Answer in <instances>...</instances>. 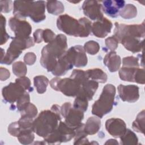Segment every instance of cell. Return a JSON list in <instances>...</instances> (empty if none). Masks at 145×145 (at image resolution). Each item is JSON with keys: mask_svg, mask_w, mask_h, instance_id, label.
<instances>
[{"mask_svg": "<svg viewBox=\"0 0 145 145\" xmlns=\"http://www.w3.org/2000/svg\"><path fill=\"white\" fill-rule=\"evenodd\" d=\"M114 36L128 50L137 53L143 47L144 23L139 25H125L115 23Z\"/></svg>", "mask_w": 145, "mask_h": 145, "instance_id": "obj_1", "label": "cell"}, {"mask_svg": "<svg viewBox=\"0 0 145 145\" xmlns=\"http://www.w3.org/2000/svg\"><path fill=\"white\" fill-rule=\"evenodd\" d=\"M67 49V39L59 34L44 46L41 51L40 63L48 71H52L57 62L65 53Z\"/></svg>", "mask_w": 145, "mask_h": 145, "instance_id": "obj_2", "label": "cell"}, {"mask_svg": "<svg viewBox=\"0 0 145 145\" xmlns=\"http://www.w3.org/2000/svg\"><path fill=\"white\" fill-rule=\"evenodd\" d=\"M61 108L57 104L53 105L51 110L41 112L38 117L33 121L32 129L38 135L45 138L54 131L61 121Z\"/></svg>", "mask_w": 145, "mask_h": 145, "instance_id": "obj_3", "label": "cell"}, {"mask_svg": "<svg viewBox=\"0 0 145 145\" xmlns=\"http://www.w3.org/2000/svg\"><path fill=\"white\" fill-rule=\"evenodd\" d=\"M58 28L65 33L75 37H87L91 32L90 20L85 18L78 20L68 15H62L57 20Z\"/></svg>", "mask_w": 145, "mask_h": 145, "instance_id": "obj_4", "label": "cell"}, {"mask_svg": "<svg viewBox=\"0 0 145 145\" xmlns=\"http://www.w3.org/2000/svg\"><path fill=\"white\" fill-rule=\"evenodd\" d=\"M45 2L44 1L14 2L13 14L19 19L29 16L33 22L39 23L45 19Z\"/></svg>", "mask_w": 145, "mask_h": 145, "instance_id": "obj_5", "label": "cell"}, {"mask_svg": "<svg viewBox=\"0 0 145 145\" xmlns=\"http://www.w3.org/2000/svg\"><path fill=\"white\" fill-rule=\"evenodd\" d=\"M115 87L110 84H106L103 89L99 99L96 101L92 108V113L99 118L109 113L114 103Z\"/></svg>", "mask_w": 145, "mask_h": 145, "instance_id": "obj_6", "label": "cell"}, {"mask_svg": "<svg viewBox=\"0 0 145 145\" xmlns=\"http://www.w3.org/2000/svg\"><path fill=\"white\" fill-rule=\"evenodd\" d=\"M33 45L34 40L31 37L27 39L16 37L12 38V41L7 49L6 54L1 59V63L10 65L20 55L23 50Z\"/></svg>", "mask_w": 145, "mask_h": 145, "instance_id": "obj_7", "label": "cell"}, {"mask_svg": "<svg viewBox=\"0 0 145 145\" xmlns=\"http://www.w3.org/2000/svg\"><path fill=\"white\" fill-rule=\"evenodd\" d=\"M50 86L57 91H60L67 96H76L79 91L81 84L71 78L61 79L56 77L50 82Z\"/></svg>", "mask_w": 145, "mask_h": 145, "instance_id": "obj_8", "label": "cell"}, {"mask_svg": "<svg viewBox=\"0 0 145 145\" xmlns=\"http://www.w3.org/2000/svg\"><path fill=\"white\" fill-rule=\"evenodd\" d=\"M75 129L68 126L65 122H60L56 130L45 138L48 144H57L66 142L75 137Z\"/></svg>", "mask_w": 145, "mask_h": 145, "instance_id": "obj_9", "label": "cell"}, {"mask_svg": "<svg viewBox=\"0 0 145 145\" xmlns=\"http://www.w3.org/2000/svg\"><path fill=\"white\" fill-rule=\"evenodd\" d=\"M61 114L65 118L66 124L75 129L82 123L83 119V112L71 107V103H65L61 107Z\"/></svg>", "mask_w": 145, "mask_h": 145, "instance_id": "obj_10", "label": "cell"}, {"mask_svg": "<svg viewBox=\"0 0 145 145\" xmlns=\"http://www.w3.org/2000/svg\"><path fill=\"white\" fill-rule=\"evenodd\" d=\"M69 64L75 67H83L87 65V57L84 48L78 45L70 48L63 54Z\"/></svg>", "mask_w": 145, "mask_h": 145, "instance_id": "obj_11", "label": "cell"}, {"mask_svg": "<svg viewBox=\"0 0 145 145\" xmlns=\"http://www.w3.org/2000/svg\"><path fill=\"white\" fill-rule=\"evenodd\" d=\"M8 24L16 37L27 39L29 37L32 27L28 22L16 17H12L10 19Z\"/></svg>", "mask_w": 145, "mask_h": 145, "instance_id": "obj_12", "label": "cell"}, {"mask_svg": "<svg viewBox=\"0 0 145 145\" xmlns=\"http://www.w3.org/2000/svg\"><path fill=\"white\" fill-rule=\"evenodd\" d=\"M25 88L18 82L10 83L2 89L3 99L7 102L13 103L17 101L25 92Z\"/></svg>", "mask_w": 145, "mask_h": 145, "instance_id": "obj_13", "label": "cell"}, {"mask_svg": "<svg viewBox=\"0 0 145 145\" xmlns=\"http://www.w3.org/2000/svg\"><path fill=\"white\" fill-rule=\"evenodd\" d=\"M82 9L85 15L92 20H101L103 15L101 12L102 6L97 1H85L82 6Z\"/></svg>", "mask_w": 145, "mask_h": 145, "instance_id": "obj_14", "label": "cell"}, {"mask_svg": "<svg viewBox=\"0 0 145 145\" xmlns=\"http://www.w3.org/2000/svg\"><path fill=\"white\" fill-rule=\"evenodd\" d=\"M118 92L120 97L123 101L134 103L139 97V87L135 85L120 84L118 87Z\"/></svg>", "mask_w": 145, "mask_h": 145, "instance_id": "obj_15", "label": "cell"}, {"mask_svg": "<svg viewBox=\"0 0 145 145\" xmlns=\"http://www.w3.org/2000/svg\"><path fill=\"white\" fill-rule=\"evenodd\" d=\"M105 127L108 132L116 138L121 137L126 130L125 122L117 118L108 120L105 123Z\"/></svg>", "mask_w": 145, "mask_h": 145, "instance_id": "obj_16", "label": "cell"}, {"mask_svg": "<svg viewBox=\"0 0 145 145\" xmlns=\"http://www.w3.org/2000/svg\"><path fill=\"white\" fill-rule=\"evenodd\" d=\"M112 23L105 18L94 22L92 25L91 32L93 34L100 38H103L110 32Z\"/></svg>", "mask_w": 145, "mask_h": 145, "instance_id": "obj_17", "label": "cell"}, {"mask_svg": "<svg viewBox=\"0 0 145 145\" xmlns=\"http://www.w3.org/2000/svg\"><path fill=\"white\" fill-rule=\"evenodd\" d=\"M102 3V10L106 15L113 18H116L119 15L125 4V2L122 0H107L103 1Z\"/></svg>", "mask_w": 145, "mask_h": 145, "instance_id": "obj_18", "label": "cell"}, {"mask_svg": "<svg viewBox=\"0 0 145 145\" xmlns=\"http://www.w3.org/2000/svg\"><path fill=\"white\" fill-rule=\"evenodd\" d=\"M99 83L93 80H87L83 83L78 94H80L86 97L88 100H92L96 89L98 88ZM77 94V95H78Z\"/></svg>", "mask_w": 145, "mask_h": 145, "instance_id": "obj_19", "label": "cell"}, {"mask_svg": "<svg viewBox=\"0 0 145 145\" xmlns=\"http://www.w3.org/2000/svg\"><path fill=\"white\" fill-rule=\"evenodd\" d=\"M104 64L108 67L110 72H115L120 69L121 65L120 57L115 52H110L105 56Z\"/></svg>", "mask_w": 145, "mask_h": 145, "instance_id": "obj_20", "label": "cell"}, {"mask_svg": "<svg viewBox=\"0 0 145 145\" xmlns=\"http://www.w3.org/2000/svg\"><path fill=\"white\" fill-rule=\"evenodd\" d=\"M101 126V121L99 118L95 117H89L86 124L84 125V130L88 135H93L96 134Z\"/></svg>", "mask_w": 145, "mask_h": 145, "instance_id": "obj_21", "label": "cell"}, {"mask_svg": "<svg viewBox=\"0 0 145 145\" xmlns=\"http://www.w3.org/2000/svg\"><path fill=\"white\" fill-rule=\"evenodd\" d=\"M139 67L123 66L119 71L120 78L121 80L134 82L136 71Z\"/></svg>", "mask_w": 145, "mask_h": 145, "instance_id": "obj_22", "label": "cell"}, {"mask_svg": "<svg viewBox=\"0 0 145 145\" xmlns=\"http://www.w3.org/2000/svg\"><path fill=\"white\" fill-rule=\"evenodd\" d=\"M88 78L100 83H105L107 80V75L100 69H89L86 71Z\"/></svg>", "mask_w": 145, "mask_h": 145, "instance_id": "obj_23", "label": "cell"}, {"mask_svg": "<svg viewBox=\"0 0 145 145\" xmlns=\"http://www.w3.org/2000/svg\"><path fill=\"white\" fill-rule=\"evenodd\" d=\"M46 8L49 13L53 15H58L64 11V6L62 3L58 1H48Z\"/></svg>", "mask_w": 145, "mask_h": 145, "instance_id": "obj_24", "label": "cell"}, {"mask_svg": "<svg viewBox=\"0 0 145 145\" xmlns=\"http://www.w3.org/2000/svg\"><path fill=\"white\" fill-rule=\"evenodd\" d=\"M33 132V131L32 129L21 130L17 136L19 141L22 144H30L35 138Z\"/></svg>", "mask_w": 145, "mask_h": 145, "instance_id": "obj_25", "label": "cell"}, {"mask_svg": "<svg viewBox=\"0 0 145 145\" xmlns=\"http://www.w3.org/2000/svg\"><path fill=\"white\" fill-rule=\"evenodd\" d=\"M48 82V79L42 75L34 78V85L39 93H43L46 91Z\"/></svg>", "mask_w": 145, "mask_h": 145, "instance_id": "obj_26", "label": "cell"}, {"mask_svg": "<svg viewBox=\"0 0 145 145\" xmlns=\"http://www.w3.org/2000/svg\"><path fill=\"white\" fill-rule=\"evenodd\" d=\"M136 7L132 4L126 5L120 12V15L124 19H132L137 16Z\"/></svg>", "mask_w": 145, "mask_h": 145, "instance_id": "obj_27", "label": "cell"}, {"mask_svg": "<svg viewBox=\"0 0 145 145\" xmlns=\"http://www.w3.org/2000/svg\"><path fill=\"white\" fill-rule=\"evenodd\" d=\"M121 144H137L138 138L136 135L130 129H126L125 133L120 137Z\"/></svg>", "mask_w": 145, "mask_h": 145, "instance_id": "obj_28", "label": "cell"}, {"mask_svg": "<svg viewBox=\"0 0 145 145\" xmlns=\"http://www.w3.org/2000/svg\"><path fill=\"white\" fill-rule=\"evenodd\" d=\"M133 129L138 132L142 133L144 134V110H143L141 112H140L135 120L133 122Z\"/></svg>", "mask_w": 145, "mask_h": 145, "instance_id": "obj_29", "label": "cell"}, {"mask_svg": "<svg viewBox=\"0 0 145 145\" xmlns=\"http://www.w3.org/2000/svg\"><path fill=\"white\" fill-rule=\"evenodd\" d=\"M76 96V97L74 103L73 108L80 110L83 112L86 111L88 107V100L87 99L80 94H78Z\"/></svg>", "mask_w": 145, "mask_h": 145, "instance_id": "obj_30", "label": "cell"}, {"mask_svg": "<svg viewBox=\"0 0 145 145\" xmlns=\"http://www.w3.org/2000/svg\"><path fill=\"white\" fill-rule=\"evenodd\" d=\"M21 112V117L33 119L37 114V108L31 103H29Z\"/></svg>", "mask_w": 145, "mask_h": 145, "instance_id": "obj_31", "label": "cell"}, {"mask_svg": "<svg viewBox=\"0 0 145 145\" xmlns=\"http://www.w3.org/2000/svg\"><path fill=\"white\" fill-rule=\"evenodd\" d=\"M70 78L78 81L81 85L89 79L87 72L80 70H74Z\"/></svg>", "mask_w": 145, "mask_h": 145, "instance_id": "obj_32", "label": "cell"}, {"mask_svg": "<svg viewBox=\"0 0 145 145\" xmlns=\"http://www.w3.org/2000/svg\"><path fill=\"white\" fill-rule=\"evenodd\" d=\"M12 71L14 74L18 77L24 76L27 73V67L25 65L21 62H16L12 65Z\"/></svg>", "mask_w": 145, "mask_h": 145, "instance_id": "obj_33", "label": "cell"}, {"mask_svg": "<svg viewBox=\"0 0 145 145\" xmlns=\"http://www.w3.org/2000/svg\"><path fill=\"white\" fill-rule=\"evenodd\" d=\"M84 49L88 53L91 55H94L99 52L100 49V46L97 42L91 40L85 43Z\"/></svg>", "mask_w": 145, "mask_h": 145, "instance_id": "obj_34", "label": "cell"}, {"mask_svg": "<svg viewBox=\"0 0 145 145\" xmlns=\"http://www.w3.org/2000/svg\"><path fill=\"white\" fill-rule=\"evenodd\" d=\"M6 25V19L1 14V45L6 43L8 39L10 38V36L7 33L5 28Z\"/></svg>", "mask_w": 145, "mask_h": 145, "instance_id": "obj_35", "label": "cell"}, {"mask_svg": "<svg viewBox=\"0 0 145 145\" xmlns=\"http://www.w3.org/2000/svg\"><path fill=\"white\" fill-rule=\"evenodd\" d=\"M29 96L27 92L17 101V108L19 111H22L29 104Z\"/></svg>", "mask_w": 145, "mask_h": 145, "instance_id": "obj_36", "label": "cell"}, {"mask_svg": "<svg viewBox=\"0 0 145 145\" xmlns=\"http://www.w3.org/2000/svg\"><path fill=\"white\" fill-rule=\"evenodd\" d=\"M123 65L125 67H139L138 58L134 57H127L123 59Z\"/></svg>", "mask_w": 145, "mask_h": 145, "instance_id": "obj_37", "label": "cell"}, {"mask_svg": "<svg viewBox=\"0 0 145 145\" xmlns=\"http://www.w3.org/2000/svg\"><path fill=\"white\" fill-rule=\"evenodd\" d=\"M118 40L114 36L109 37L105 40V45L110 50H115L118 46Z\"/></svg>", "mask_w": 145, "mask_h": 145, "instance_id": "obj_38", "label": "cell"}, {"mask_svg": "<svg viewBox=\"0 0 145 145\" xmlns=\"http://www.w3.org/2000/svg\"><path fill=\"white\" fill-rule=\"evenodd\" d=\"M15 81L19 82L25 88V90H28L30 92L32 91L33 88L31 87L30 80L27 77L21 76L19 78H17Z\"/></svg>", "mask_w": 145, "mask_h": 145, "instance_id": "obj_39", "label": "cell"}, {"mask_svg": "<svg viewBox=\"0 0 145 145\" xmlns=\"http://www.w3.org/2000/svg\"><path fill=\"white\" fill-rule=\"evenodd\" d=\"M56 37L55 34L52 31L46 29L45 30H43L42 32V39L45 42H50L53 41Z\"/></svg>", "mask_w": 145, "mask_h": 145, "instance_id": "obj_40", "label": "cell"}, {"mask_svg": "<svg viewBox=\"0 0 145 145\" xmlns=\"http://www.w3.org/2000/svg\"><path fill=\"white\" fill-rule=\"evenodd\" d=\"M134 82L139 84L144 83V70L143 69L138 68L136 71Z\"/></svg>", "mask_w": 145, "mask_h": 145, "instance_id": "obj_41", "label": "cell"}, {"mask_svg": "<svg viewBox=\"0 0 145 145\" xmlns=\"http://www.w3.org/2000/svg\"><path fill=\"white\" fill-rule=\"evenodd\" d=\"M36 59V55L32 52H29L25 54L24 57V61L25 63L28 65H33Z\"/></svg>", "mask_w": 145, "mask_h": 145, "instance_id": "obj_42", "label": "cell"}, {"mask_svg": "<svg viewBox=\"0 0 145 145\" xmlns=\"http://www.w3.org/2000/svg\"><path fill=\"white\" fill-rule=\"evenodd\" d=\"M11 1H1V11L3 12H8L11 10Z\"/></svg>", "mask_w": 145, "mask_h": 145, "instance_id": "obj_43", "label": "cell"}, {"mask_svg": "<svg viewBox=\"0 0 145 145\" xmlns=\"http://www.w3.org/2000/svg\"><path fill=\"white\" fill-rule=\"evenodd\" d=\"M42 29H37L33 33V37H34V42L36 43L41 42L43 41L42 39Z\"/></svg>", "mask_w": 145, "mask_h": 145, "instance_id": "obj_44", "label": "cell"}, {"mask_svg": "<svg viewBox=\"0 0 145 145\" xmlns=\"http://www.w3.org/2000/svg\"><path fill=\"white\" fill-rule=\"evenodd\" d=\"M10 72L5 68L1 67V80H4L8 79L10 76Z\"/></svg>", "mask_w": 145, "mask_h": 145, "instance_id": "obj_45", "label": "cell"}]
</instances>
